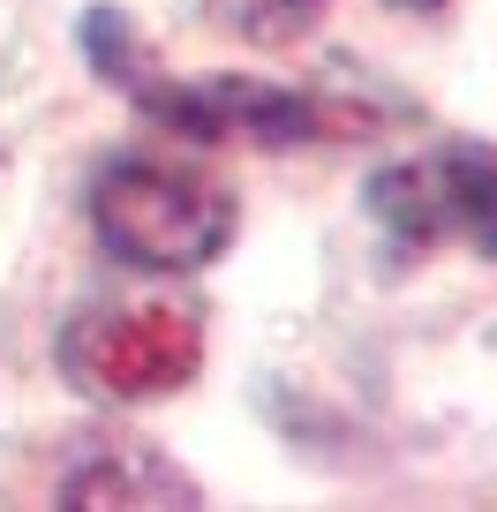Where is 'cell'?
Instances as JSON below:
<instances>
[{"instance_id":"cell-6","label":"cell","mask_w":497,"mask_h":512,"mask_svg":"<svg viewBox=\"0 0 497 512\" xmlns=\"http://www.w3.org/2000/svg\"><path fill=\"white\" fill-rule=\"evenodd\" d=\"M204 8L219 31L249 38V46H294L324 16V0H204Z\"/></svg>"},{"instance_id":"cell-7","label":"cell","mask_w":497,"mask_h":512,"mask_svg":"<svg viewBox=\"0 0 497 512\" xmlns=\"http://www.w3.org/2000/svg\"><path fill=\"white\" fill-rule=\"evenodd\" d=\"M385 8H400V16H437L445 0H385Z\"/></svg>"},{"instance_id":"cell-4","label":"cell","mask_w":497,"mask_h":512,"mask_svg":"<svg viewBox=\"0 0 497 512\" xmlns=\"http://www.w3.org/2000/svg\"><path fill=\"white\" fill-rule=\"evenodd\" d=\"M61 369L91 400H166L204 369V317L189 302H98L61 332Z\"/></svg>"},{"instance_id":"cell-3","label":"cell","mask_w":497,"mask_h":512,"mask_svg":"<svg viewBox=\"0 0 497 512\" xmlns=\"http://www.w3.org/2000/svg\"><path fill=\"white\" fill-rule=\"evenodd\" d=\"M362 204L400 249L460 241V249L497 264V144L445 136V144L415 151V159H392L369 174Z\"/></svg>"},{"instance_id":"cell-2","label":"cell","mask_w":497,"mask_h":512,"mask_svg":"<svg viewBox=\"0 0 497 512\" xmlns=\"http://www.w3.org/2000/svg\"><path fill=\"white\" fill-rule=\"evenodd\" d=\"M234 189L166 151H113L91 174V234L136 272H204L234 241Z\"/></svg>"},{"instance_id":"cell-5","label":"cell","mask_w":497,"mask_h":512,"mask_svg":"<svg viewBox=\"0 0 497 512\" xmlns=\"http://www.w3.org/2000/svg\"><path fill=\"white\" fill-rule=\"evenodd\" d=\"M61 497H76V505H121V497H136V505H196V482L174 475L166 460H151L144 445H98L91 467H76V475L61 482Z\"/></svg>"},{"instance_id":"cell-1","label":"cell","mask_w":497,"mask_h":512,"mask_svg":"<svg viewBox=\"0 0 497 512\" xmlns=\"http://www.w3.org/2000/svg\"><path fill=\"white\" fill-rule=\"evenodd\" d=\"M83 53L144 121H159L181 144L294 151L309 136H324V106L309 91L257 83V76H174V68H159V53L136 38V23L121 8H91L83 16Z\"/></svg>"}]
</instances>
